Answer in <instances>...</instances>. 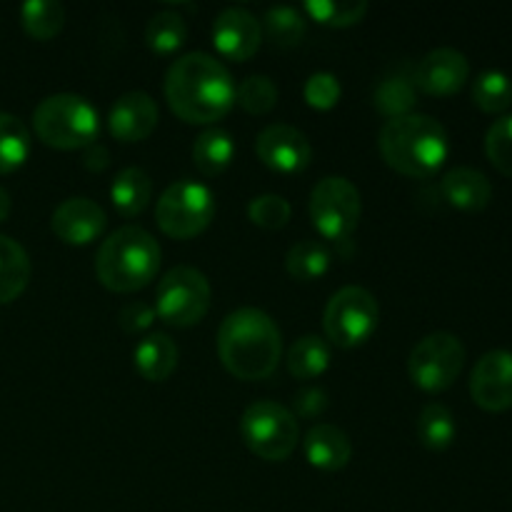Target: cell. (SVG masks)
<instances>
[{
	"instance_id": "cell-14",
	"label": "cell",
	"mask_w": 512,
	"mask_h": 512,
	"mask_svg": "<svg viewBox=\"0 0 512 512\" xmlns=\"http://www.w3.org/2000/svg\"><path fill=\"white\" fill-rule=\"evenodd\" d=\"M213 43L223 58L245 63L258 53L260 43H263V25L250 10L233 5V8L220 10L215 18Z\"/></svg>"
},
{
	"instance_id": "cell-4",
	"label": "cell",
	"mask_w": 512,
	"mask_h": 512,
	"mask_svg": "<svg viewBox=\"0 0 512 512\" xmlns=\"http://www.w3.org/2000/svg\"><path fill=\"white\" fill-rule=\"evenodd\" d=\"M158 270V240L138 225H123L110 233L95 255V275L113 293H135L148 288Z\"/></svg>"
},
{
	"instance_id": "cell-21",
	"label": "cell",
	"mask_w": 512,
	"mask_h": 512,
	"mask_svg": "<svg viewBox=\"0 0 512 512\" xmlns=\"http://www.w3.org/2000/svg\"><path fill=\"white\" fill-rule=\"evenodd\" d=\"M110 200H113L115 210L125 218H135L143 213L153 200V180L138 165L123 168L115 175L113 185H110Z\"/></svg>"
},
{
	"instance_id": "cell-2",
	"label": "cell",
	"mask_w": 512,
	"mask_h": 512,
	"mask_svg": "<svg viewBox=\"0 0 512 512\" xmlns=\"http://www.w3.org/2000/svg\"><path fill=\"white\" fill-rule=\"evenodd\" d=\"M218 355L240 380H265L278 370L283 335L275 320L258 308H238L220 323Z\"/></svg>"
},
{
	"instance_id": "cell-31",
	"label": "cell",
	"mask_w": 512,
	"mask_h": 512,
	"mask_svg": "<svg viewBox=\"0 0 512 512\" xmlns=\"http://www.w3.org/2000/svg\"><path fill=\"white\" fill-rule=\"evenodd\" d=\"M473 103L483 113L498 115L512 105V80L503 70H485L473 83Z\"/></svg>"
},
{
	"instance_id": "cell-12",
	"label": "cell",
	"mask_w": 512,
	"mask_h": 512,
	"mask_svg": "<svg viewBox=\"0 0 512 512\" xmlns=\"http://www.w3.org/2000/svg\"><path fill=\"white\" fill-rule=\"evenodd\" d=\"M255 153L265 168L293 175L308 168L310 160H313V145H310L308 135L295 125L275 123L260 130L258 140H255Z\"/></svg>"
},
{
	"instance_id": "cell-29",
	"label": "cell",
	"mask_w": 512,
	"mask_h": 512,
	"mask_svg": "<svg viewBox=\"0 0 512 512\" xmlns=\"http://www.w3.org/2000/svg\"><path fill=\"white\" fill-rule=\"evenodd\" d=\"M458 435L453 413L440 403H428L418 415V438L428 450H445Z\"/></svg>"
},
{
	"instance_id": "cell-20",
	"label": "cell",
	"mask_w": 512,
	"mask_h": 512,
	"mask_svg": "<svg viewBox=\"0 0 512 512\" xmlns=\"http://www.w3.org/2000/svg\"><path fill=\"white\" fill-rule=\"evenodd\" d=\"M178 345L170 335L165 333H150L135 345V368L150 383H163L178 368Z\"/></svg>"
},
{
	"instance_id": "cell-33",
	"label": "cell",
	"mask_w": 512,
	"mask_h": 512,
	"mask_svg": "<svg viewBox=\"0 0 512 512\" xmlns=\"http://www.w3.org/2000/svg\"><path fill=\"white\" fill-rule=\"evenodd\" d=\"M305 13L328 28H350L368 13L365 0H308Z\"/></svg>"
},
{
	"instance_id": "cell-11",
	"label": "cell",
	"mask_w": 512,
	"mask_h": 512,
	"mask_svg": "<svg viewBox=\"0 0 512 512\" xmlns=\"http://www.w3.org/2000/svg\"><path fill=\"white\" fill-rule=\"evenodd\" d=\"M465 365V345L458 335L430 333L410 350L408 375L425 393H443L460 378Z\"/></svg>"
},
{
	"instance_id": "cell-30",
	"label": "cell",
	"mask_w": 512,
	"mask_h": 512,
	"mask_svg": "<svg viewBox=\"0 0 512 512\" xmlns=\"http://www.w3.org/2000/svg\"><path fill=\"white\" fill-rule=\"evenodd\" d=\"M185 38H188V25H185L183 15H178L175 10H160L145 25V43L160 55L183 48Z\"/></svg>"
},
{
	"instance_id": "cell-19",
	"label": "cell",
	"mask_w": 512,
	"mask_h": 512,
	"mask_svg": "<svg viewBox=\"0 0 512 512\" xmlns=\"http://www.w3.org/2000/svg\"><path fill=\"white\" fill-rule=\"evenodd\" d=\"M303 448L308 463L320 470H328V473L343 470L350 463V458H353V443L345 435V430L330 423L313 425L308 435H305Z\"/></svg>"
},
{
	"instance_id": "cell-34",
	"label": "cell",
	"mask_w": 512,
	"mask_h": 512,
	"mask_svg": "<svg viewBox=\"0 0 512 512\" xmlns=\"http://www.w3.org/2000/svg\"><path fill=\"white\" fill-rule=\"evenodd\" d=\"M235 100L250 115H265L278 105V85L268 75H250L235 88Z\"/></svg>"
},
{
	"instance_id": "cell-35",
	"label": "cell",
	"mask_w": 512,
	"mask_h": 512,
	"mask_svg": "<svg viewBox=\"0 0 512 512\" xmlns=\"http://www.w3.org/2000/svg\"><path fill=\"white\" fill-rule=\"evenodd\" d=\"M485 155L498 173L512 178V115L490 125L485 135Z\"/></svg>"
},
{
	"instance_id": "cell-40",
	"label": "cell",
	"mask_w": 512,
	"mask_h": 512,
	"mask_svg": "<svg viewBox=\"0 0 512 512\" xmlns=\"http://www.w3.org/2000/svg\"><path fill=\"white\" fill-rule=\"evenodd\" d=\"M108 150L103 148L100 143H93L85 148V165H88L90 170H103L105 165H108Z\"/></svg>"
},
{
	"instance_id": "cell-32",
	"label": "cell",
	"mask_w": 512,
	"mask_h": 512,
	"mask_svg": "<svg viewBox=\"0 0 512 512\" xmlns=\"http://www.w3.org/2000/svg\"><path fill=\"white\" fill-rule=\"evenodd\" d=\"M305 33H308V23L300 10L290 5H275L265 13V35L278 48H295L303 43Z\"/></svg>"
},
{
	"instance_id": "cell-39",
	"label": "cell",
	"mask_w": 512,
	"mask_h": 512,
	"mask_svg": "<svg viewBox=\"0 0 512 512\" xmlns=\"http://www.w3.org/2000/svg\"><path fill=\"white\" fill-rule=\"evenodd\" d=\"M293 408L300 418H318L328 408V393L318 385H308V388H300L293 398Z\"/></svg>"
},
{
	"instance_id": "cell-15",
	"label": "cell",
	"mask_w": 512,
	"mask_h": 512,
	"mask_svg": "<svg viewBox=\"0 0 512 512\" xmlns=\"http://www.w3.org/2000/svg\"><path fill=\"white\" fill-rule=\"evenodd\" d=\"M470 75V63L460 50L455 48H435L420 58L413 70L415 88L425 95L435 98H448L455 95L465 85Z\"/></svg>"
},
{
	"instance_id": "cell-27",
	"label": "cell",
	"mask_w": 512,
	"mask_h": 512,
	"mask_svg": "<svg viewBox=\"0 0 512 512\" xmlns=\"http://www.w3.org/2000/svg\"><path fill=\"white\" fill-rule=\"evenodd\" d=\"M30 130L13 113H0V173H13L30 155Z\"/></svg>"
},
{
	"instance_id": "cell-5",
	"label": "cell",
	"mask_w": 512,
	"mask_h": 512,
	"mask_svg": "<svg viewBox=\"0 0 512 512\" xmlns=\"http://www.w3.org/2000/svg\"><path fill=\"white\" fill-rule=\"evenodd\" d=\"M35 135L58 150L88 148L100 135V115L90 100L75 93L48 95L33 110Z\"/></svg>"
},
{
	"instance_id": "cell-18",
	"label": "cell",
	"mask_w": 512,
	"mask_h": 512,
	"mask_svg": "<svg viewBox=\"0 0 512 512\" xmlns=\"http://www.w3.org/2000/svg\"><path fill=\"white\" fill-rule=\"evenodd\" d=\"M440 195L453 208L465 210V213H478V210L488 208L490 200H493V183L480 170L460 165V168L448 170L443 175Z\"/></svg>"
},
{
	"instance_id": "cell-17",
	"label": "cell",
	"mask_w": 512,
	"mask_h": 512,
	"mask_svg": "<svg viewBox=\"0 0 512 512\" xmlns=\"http://www.w3.org/2000/svg\"><path fill=\"white\" fill-rule=\"evenodd\" d=\"M50 225L65 245H88L103 235L108 215L95 200L68 198L53 210Z\"/></svg>"
},
{
	"instance_id": "cell-25",
	"label": "cell",
	"mask_w": 512,
	"mask_h": 512,
	"mask_svg": "<svg viewBox=\"0 0 512 512\" xmlns=\"http://www.w3.org/2000/svg\"><path fill=\"white\" fill-rule=\"evenodd\" d=\"M330 368V345L320 335H303L288 350V370L295 380H315Z\"/></svg>"
},
{
	"instance_id": "cell-23",
	"label": "cell",
	"mask_w": 512,
	"mask_h": 512,
	"mask_svg": "<svg viewBox=\"0 0 512 512\" xmlns=\"http://www.w3.org/2000/svg\"><path fill=\"white\" fill-rule=\"evenodd\" d=\"M235 158V140L230 138V133L220 128H208L195 138L193 143V160L195 168L200 170L208 178H215L223 170H228V165Z\"/></svg>"
},
{
	"instance_id": "cell-9",
	"label": "cell",
	"mask_w": 512,
	"mask_h": 512,
	"mask_svg": "<svg viewBox=\"0 0 512 512\" xmlns=\"http://www.w3.org/2000/svg\"><path fill=\"white\" fill-rule=\"evenodd\" d=\"M363 213L360 190L343 175L318 180L310 193V220L325 240L345 243L355 233Z\"/></svg>"
},
{
	"instance_id": "cell-38",
	"label": "cell",
	"mask_w": 512,
	"mask_h": 512,
	"mask_svg": "<svg viewBox=\"0 0 512 512\" xmlns=\"http://www.w3.org/2000/svg\"><path fill=\"white\" fill-rule=\"evenodd\" d=\"M158 318L155 315V308L150 303H143V300H133V303L123 305L118 313V325L123 328V333L135 335V333H143L153 325V320Z\"/></svg>"
},
{
	"instance_id": "cell-16",
	"label": "cell",
	"mask_w": 512,
	"mask_h": 512,
	"mask_svg": "<svg viewBox=\"0 0 512 512\" xmlns=\"http://www.w3.org/2000/svg\"><path fill=\"white\" fill-rule=\"evenodd\" d=\"M158 128V103L143 90L123 93L108 113V130L120 143H140Z\"/></svg>"
},
{
	"instance_id": "cell-36",
	"label": "cell",
	"mask_w": 512,
	"mask_h": 512,
	"mask_svg": "<svg viewBox=\"0 0 512 512\" xmlns=\"http://www.w3.org/2000/svg\"><path fill=\"white\" fill-rule=\"evenodd\" d=\"M290 213H293V208H290L288 200H285L283 195H275V193L258 195V198L250 200L248 205L250 220L265 230L285 228L290 220Z\"/></svg>"
},
{
	"instance_id": "cell-6",
	"label": "cell",
	"mask_w": 512,
	"mask_h": 512,
	"mask_svg": "<svg viewBox=\"0 0 512 512\" xmlns=\"http://www.w3.org/2000/svg\"><path fill=\"white\" fill-rule=\"evenodd\" d=\"M240 435L250 453L270 463H283L300 443V428L295 413L275 400H258L240 415Z\"/></svg>"
},
{
	"instance_id": "cell-3",
	"label": "cell",
	"mask_w": 512,
	"mask_h": 512,
	"mask_svg": "<svg viewBox=\"0 0 512 512\" xmlns=\"http://www.w3.org/2000/svg\"><path fill=\"white\" fill-rule=\"evenodd\" d=\"M378 148L385 163L400 175L425 180L443 168L450 153V140L440 120L410 113L383 125Z\"/></svg>"
},
{
	"instance_id": "cell-22",
	"label": "cell",
	"mask_w": 512,
	"mask_h": 512,
	"mask_svg": "<svg viewBox=\"0 0 512 512\" xmlns=\"http://www.w3.org/2000/svg\"><path fill=\"white\" fill-rule=\"evenodd\" d=\"M30 273L33 265L23 245L8 235H0V305L13 303L23 295L30 283Z\"/></svg>"
},
{
	"instance_id": "cell-13",
	"label": "cell",
	"mask_w": 512,
	"mask_h": 512,
	"mask_svg": "<svg viewBox=\"0 0 512 512\" xmlns=\"http://www.w3.org/2000/svg\"><path fill=\"white\" fill-rule=\"evenodd\" d=\"M470 395L475 405L488 413H505L512 408V353L490 350L475 363L470 373Z\"/></svg>"
},
{
	"instance_id": "cell-7",
	"label": "cell",
	"mask_w": 512,
	"mask_h": 512,
	"mask_svg": "<svg viewBox=\"0 0 512 512\" xmlns=\"http://www.w3.org/2000/svg\"><path fill=\"white\" fill-rule=\"evenodd\" d=\"M215 195L208 185L183 178L170 183L155 205L160 230L175 240H190L203 233L215 218Z\"/></svg>"
},
{
	"instance_id": "cell-24",
	"label": "cell",
	"mask_w": 512,
	"mask_h": 512,
	"mask_svg": "<svg viewBox=\"0 0 512 512\" xmlns=\"http://www.w3.org/2000/svg\"><path fill=\"white\" fill-rule=\"evenodd\" d=\"M415 103H418V88H415L413 83V75L395 73L375 85L373 105L378 108V113L385 115L388 120L410 115L413 113Z\"/></svg>"
},
{
	"instance_id": "cell-37",
	"label": "cell",
	"mask_w": 512,
	"mask_h": 512,
	"mask_svg": "<svg viewBox=\"0 0 512 512\" xmlns=\"http://www.w3.org/2000/svg\"><path fill=\"white\" fill-rule=\"evenodd\" d=\"M305 100H308L310 108H318V110H330L338 105L340 100V80L335 78L333 73H313L308 80H305V88H303Z\"/></svg>"
},
{
	"instance_id": "cell-8",
	"label": "cell",
	"mask_w": 512,
	"mask_h": 512,
	"mask_svg": "<svg viewBox=\"0 0 512 512\" xmlns=\"http://www.w3.org/2000/svg\"><path fill=\"white\" fill-rule=\"evenodd\" d=\"M210 290L208 278L193 265H178L168 270L155 290V315L165 325L173 328H190L198 325L210 310Z\"/></svg>"
},
{
	"instance_id": "cell-26",
	"label": "cell",
	"mask_w": 512,
	"mask_h": 512,
	"mask_svg": "<svg viewBox=\"0 0 512 512\" xmlns=\"http://www.w3.org/2000/svg\"><path fill=\"white\" fill-rule=\"evenodd\" d=\"M330 263H333L330 248L320 240H303V243L293 245L285 258V268L300 283H313V280L323 278L330 270Z\"/></svg>"
},
{
	"instance_id": "cell-1",
	"label": "cell",
	"mask_w": 512,
	"mask_h": 512,
	"mask_svg": "<svg viewBox=\"0 0 512 512\" xmlns=\"http://www.w3.org/2000/svg\"><path fill=\"white\" fill-rule=\"evenodd\" d=\"M170 110L190 125H210L235 105V80L215 55L195 53L175 60L165 75Z\"/></svg>"
},
{
	"instance_id": "cell-28",
	"label": "cell",
	"mask_w": 512,
	"mask_h": 512,
	"mask_svg": "<svg viewBox=\"0 0 512 512\" xmlns=\"http://www.w3.org/2000/svg\"><path fill=\"white\" fill-rule=\"evenodd\" d=\"M20 23L35 40H50L63 30L65 8L58 0H28L20 8Z\"/></svg>"
},
{
	"instance_id": "cell-10",
	"label": "cell",
	"mask_w": 512,
	"mask_h": 512,
	"mask_svg": "<svg viewBox=\"0 0 512 512\" xmlns=\"http://www.w3.org/2000/svg\"><path fill=\"white\" fill-rule=\"evenodd\" d=\"M380 308L370 290L360 285H345L328 300L323 313V328L330 343L338 348H355L370 340L378 330Z\"/></svg>"
},
{
	"instance_id": "cell-41",
	"label": "cell",
	"mask_w": 512,
	"mask_h": 512,
	"mask_svg": "<svg viewBox=\"0 0 512 512\" xmlns=\"http://www.w3.org/2000/svg\"><path fill=\"white\" fill-rule=\"evenodd\" d=\"M8 215H10V195H8V190L0 185V223H3Z\"/></svg>"
}]
</instances>
